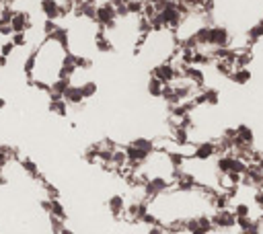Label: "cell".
Segmentation results:
<instances>
[{
  "instance_id": "cell-1",
  "label": "cell",
  "mask_w": 263,
  "mask_h": 234,
  "mask_svg": "<svg viewBox=\"0 0 263 234\" xmlns=\"http://www.w3.org/2000/svg\"><path fill=\"white\" fill-rule=\"evenodd\" d=\"M70 68H72V56H70L66 43L47 35L27 56L23 72L29 85L47 93L58 80H68Z\"/></svg>"
},
{
  "instance_id": "cell-2",
  "label": "cell",
  "mask_w": 263,
  "mask_h": 234,
  "mask_svg": "<svg viewBox=\"0 0 263 234\" xmlns=\"http://www.w3.org/2000/svg\"><path fill=\"white\" fill-rule=\"evenodd\" d=\"M177 49H179V43L175 39V33L171 29L150 27L142 35V39H140L136 54L152 70L156 66L171 62V58L175 56Z\"/></svg>"
},
{
  "instance_id": "cell-3",
  "label": "cell",
  "mask_w": 263,
  "mask_h": 234,
  "mask_svg": "<svg viewBox=\"0 0 263 234\" xmlns=\"http://www.w3.org/2000/svg\"><path fill=\"white\" fill-rule=\"evenodd\" d=\"M107 210L111 212V216H115V218H121L126 212V199L124 195H111L107 199Z\"/></svg>"
},
{
  "instance_id": "cell-4",
  "label": "cell",
  "mask_w": 263,
  "mask_h": 234,
  "mask_svg": "<svg viewBox=\"0 0 263 234\" xmlns=\"http://www.w3.org/2000/svg\"><path fill=\"white\" fill-rule=\"evenodd\" d=\"M146 93H148L150 97H154V99H163L165 93H167V85H165V82H161L159 78L150 76L148 82H146Z\"/></svg>"
},
{
  "instance_id": "cell-5",
  "label": "cell",
  "mask_w": 263,
  "mask_h": 234,
  "mask_svg": "<svg viewBox=\"0 0 263 234\" xmlns=\"http://www.w3.org/2000/svg\"><path fill=\"white\" fill-rule=\"evenodd\" d=\"M148 234H169V230L163 228V226H159V224H152V226L148 228Z\"/></svg>"
},
{
  "instance_id": "cell-6",
  "label": "cell",
  "mask_w": 263,
  "mask_h": 234,
  "mask_svg": "<svg viewBox=\"0 0 263 234\" xmlns=\"http://www.w3.org/2000/svg\"><path fill=\"white\" fill-rule=\"evenodd\" d=\"M4 107H6V99H4L2 95H0V111H2Z\"/></svg>"
},
{
  "instance_id": "cell-7",
  "label": "cell",
  "mask_w": 263,
  "mask_h": 234,
  "mask_svg": "<svg viewBox=\"0 0 263 234\" xmlns=\"http://www.w3.org/2000/svg\"><path fill=\"white\" fill-rule=\"evenodd\" d=\"M56 234H74V230H70V228H62L60 232H56Z\"/></svg>"
}]
</instances>
